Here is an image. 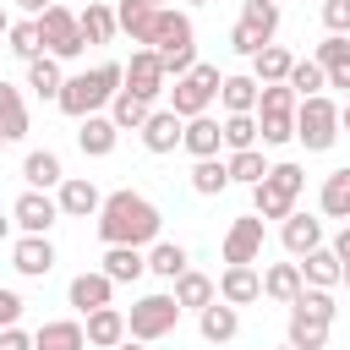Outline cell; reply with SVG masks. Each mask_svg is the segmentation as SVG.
<instances>
[{
	"instance_id": "obj_1",
	"label": "cell",
	"mask_w": 350,
	"mask_h": 350,
	"mask_svg": "<svg viewBox=\"0 0 350 350\" xmlns=\"http://www.w3.org/2000/svg\"><path fill=\"white\" fill-rule=\"evenodd\" d=\"M159 230H164V213L131 186L109 191L104 208H98V241L104 246H153Z\"/></svg>"
},
{
	"instance_id": "obj_2",
	"label": "cell",
	"mask_w": 350,
	"mask_h": 350,
	"mask_svg": "<svg viewBox=\"0 0 350 350\" xmlns=\"http://www.w3.org/2000/svg\"><path fill=\"white\" fill-rule=\"evenodd\" d=\"M126 88V66H115V60H104V66H93V71H77V77H66V88H60V115H71V120H88V115H98L104 104H115V93Z\"/></svg>"
},
{
	"instance_id": "obj_3",
	"label": "cell",
	"mask_w": 350,
	"mask_h": 350,
	"mask_svg": "<svg viewBox=\"0 0 350 350\" xmlns=\"http://www.w3.org/2000/svg\"><path fill=\"white\" fill-rule=\"evenodd\" d=\"M301 191H306V170L301 164H273L268 175H262V186H252V213L257 219H290L295 213V202H301Z\"/></svg>"
},
{
	"instance_id": "obj_4",
	"label": "cell",
	"mask_w": 350,
	"mask_h": 350,
	"mask_svg": "<svg viewBox=\"0 0 350 350\" xmlns=\"http://www.w3.org/2000/svg\"><path fill=\"white\" fill-rule=\"evenodd\" d=\"M339 137H345V131H339V104H334L328 93L295 104V142H301L306 153H328Z\"/></svg>"
},
{
	"instance_id": "obj_5",
	"label": "cell",
	"mask_w": 350,
	"mask_h": 350,
	"mask_svg": "<svg viewBox=\"0 0 350 350\" xmlns=\"http://www.w3.org/2000/svg\"><path fill=\"white\" fill-rule=\"evenodd\" d=\"M175 323H180V301H175V290H153V295L131 301V312H126V334L142 339V345L175 334Z\"/></svg>"
},
{
	"instance_id": "obj_6",
	"label": "cell",
	"mask_w": 350,
	"mask_h": 350,
	"mask_svg": "<svg viewBox=\"0 0 350 350\" xmlns=\"http://www.w3.org/2000/svg\"><path fill=\"white\" fill-rule=\"evenodd\" d=\"M219 66H208V60H197L186 77H175V88H170V109L180 115V120H197V115H208L213 109V98H219Z\"/></svg>"
},
{
	"instance_id": "obj_7",
	"label": "cell",
	"mask_w": 350,
	"mask_h": 350,
	"mask_svg": "<svg viewBox=\"0 0 350 350\" xmlns=\"http://www.w3.org/2000/svg\"><path fill=\"white\" fill-rule=\"evenodd\" d=\"M33 22H38V38H44V55H55V60H77V55L88 49V38H82V27H77V11L49 5V11L33 16Z\"/></svg>"
},
{
	"instance_id": "obj_8",
	"label": "cell",
	"mask_w": 350,
	"mask_h": 350,
	"mask_svg": "<svg viewBox=\"0 0 350 350\" xmlns=\"http://www.w3.org/2000/svg\"><path fill=\"white\" fill-rule=\"evenodd\" d=\"M60 219H66V213H60L55 191H22V197L11 202V224H16L22 235H49Z\"/></svg>"
},
{
	"instance_id": "obj_9",
	"label": "cell",
	"mask_w": 350,
	"mask_h": 350,
	"mask_svg": "<svg viewBox=\"0 0 350 350\" xmlns=\"http://www.w3.org/2000/svg\"><path fill=\"white\" fill-rule=\"evenodd\" d=\"M126 93H137L148 104H159V93H170V77H164L159 49H131V60H126Z\"/></svg>"
},
{
	"instance_id": "obj_10",
	"label": "cell",
	"mask_w": 350,
	"mask_h": 350,
	"mask_svg": "<svg viewBox=\"0 0 350 350\" xmlns=\"http://www.w3.org/2000/svg\"><path fill=\"white\" fill-rule=\"evenodd\" d=\"M55 202H60V213H66V219H98L104 191H98L88 175H66V180H60V191H55Z\"/></svg>"
},
{
	"instance_id": "obj_11",
	"label": "cell",
	"mask_w": 350,
	"mask_h": 350,
	"mask_svg": "<svg viewBox=\"0 0 350 350\" xmlns=\"http://www.w3.org/2000/svg\"><path fill=\"white\" fill-rule=\"evenodd\" d=\"M257 257H262V219L257 213L230 219V230H224V262H257Z\"/></svg>"
},
{
	"instance_id": "obj_12",
	"label": "cell",
	"mask_w": 350,
	"mask_h": 350,
	"mask_svg": "<svg viewBox=\"0 0 350 350\" xmlns=\"http://www.w3.org/2000/svg\"><path fill=\"white\" fill-rule=\"evenodd\" d=\"M11 268H16L22 279L55 273V241H49V235H22V241L11 246Z\"/></svg>"
},
{
	"instance_id": "obj_13",
	"label": "cell",
	"mask_w": 350,
	"mask_h": 350,
	"mask_svg": "<svg viewBox=\"0 0 350 350\" xmlns=\"http://www.w3.org/2000/svg\"><path fill=\"white\" fill-rule=\"evenodd\" d=\"M262 295V273H257V262H224V273H219V301H230V306H252Z\"/></svg>"
},
{
	"instance_id": "obj_14",
	"label": "cell",
	"mask_w": 350,
	"mask_h": 350,
	"mask_svg": "<svg viewBox=\"0 0 350 350\" xmlns=\"http://www.w3.org/2000/svg\"><path fill=\"white\" fill-rule=\"evenodd\" d=\"M109 295H115V279L104 273V268H93V273H77L71 284H66V301L88 317V312H98V306H109Z\"/></svg>"
},
{
	"instance_id": "obj_15",
	"label": "cell",
	"mask_w": 350,
	"mask_h": 350,
	"mask_svg": "<svg viewBox=\"0 0 350 350\" xmlns=\"http://www.w3.org/2000/svg\"><path fill=\"white\" fill-rule=\"evenodd\" d=\"M115 22H120V33L137 44V49H153V27H159V5H148V0H120L115 5Z\"/></svg>"
},
{
	"instance_id": "obj_16",
	"label": "cell",
	"mask_w": 350,
	"mask_h": 350,
	"mask_svg": "<svg viewBox=\"0 0 350 350\" xmlns=\"http://www.w3.org/2000/svg\"><path fill=\"white\" fill-rule=\"evenodd\" d=\"M180 137H186V120L164 104V109H153L148 115V126H142V148L148 153H175L180 148Z\"/></svg>"
},
{
	"instance_id": "obj_17",
	"label": "cell",
	"mask_w": 350,
	"mask_h": 350,
	"mask_svg": "<svg viewBox=\"0 0 350 350\" xmlns=\"http://www.w3.org/2000/svg\"><path fill=\"white\" fill-rule=\"evenodd\" d=\"M22 180H27V191H60V180H66L60 153H55V148H33V153L22 159Z\"/></svg>"
},
{
	"instance_id": "obj_18",
	"label": "cell",
	"mask_w": 350,
	"mask_h": 350,
	"mask_svg": "<svg viewBox=\"0 0 350 350\" xmlns=\"http://www.w3.org/2000/svg\"><path fill=\"white\" fill-rule=\"evenodd\" d=\"M279 241H284V252L301 262L306 252H317V246H323V219H312V213H301V208H295V213L279 224Z\"/></svg>"
},
{
	"instance_id": "obj_19",
	"label": "cell",
	"mask_w": 350,
	"mask_h": 350,
	"mask_svg": "<svg viewBox=\"0 0 350 350\" xmlns=\"http://www.w3.org/2000/svg\"><path fill=\"white\" fill-rule=\"evenodd\" d=\"M257 98H262V82H257L252 71H235V77L219 82V104H224V115H257Z\"/></svg>"
},
{
	"instance_id": "obj_20",
	"label": "cell",
	"mask_w": 350,
	"mask_h": 350,
	"mask_svg": "<svg viewBox=\"0 0 350 350\" xmlns=\"http://www.w3.org/2000/svg\"><path fill=\"white\" fill-rule=\"evenodd\" d=\"M115 142H120V126H115L109 115H88V120H77V148H82L88 159H109Z\"/></svg>"
},
{
	"instance_id": "obj_21",
	"label": "cell",
	"mask_w": 350,
	"mask_h": 350,
	"mask_svg": "<svg viewBox=\"0 0 350 350\" xmlns=\"http://www.w3.org/2000/svg\"><path fill=\"white\" fill-rule=\"evenodd\" d=\"M197 334H202L208 345H230V339L241 334V306H230V301L202 306V312H197Z\"/></svg>"
},
{
	"instance_id": "obj_22",
	"label": "cell",
	"mask_w": 350,
	"mask_h": 350,
	"mask_svg": "<svg viewBox=\"0 0 350 350\" xmlns=\"http://www.w3.org/2000/svg\"><path fill=\"white\" fill-rule=\"evenodd\" d=\"M88 345L93 350H115V345H126L131 334H126V312L120 306H98V312H88Z\"/></svg>"
},
{
	"instance_id": "obj_23",
	"label": "cell",
	"mask_w": 350,
	"mask_h": 350,
	"mask_svg": "<svg viewBox=\"0 0 350 350\" xmlns=\"http://www.w3.org/2000/svg\"><path fill=\"white\" fill-rule=\"evenodd\" d=\"M180 148H186L191 159H219V148H224V120H213V115H197V120H186V137H180Z\"/></svg>"
},
{
	"instance_id": "obj_24",
	"label": "cell",
	"mask_w": 350,
	"mask_h": 350,
	"mask_svg": "<svg viewBox=\"0 0 350 350\" xmlns=\"http://www.w3.org/2000/svg\"><path fill=\"white\" fill-rule=\"evenodd\" d=\"M317 208H323V219H345V224H350V164H339V170L323 175Z\"/></svg>"
},
{
	"instance_id": "obj_25",
	"label": "cell",
	"mask_w": 350,
	"mask_h": 350,
	"mask_svg": "<svg viewBox=\"0 0 350 350\" xmlns=\"http://www.w3.org/2000/svg\"><path fill=\"white\" fill-rule=\"evenodd\" d=\"M104 273L115 284H137L148 273V252L142 246H104Z\"/></svg>"
},
{
	"instance_id": "obj_26",
	"label": "cell",
	"mask_w": 350,
	"mask_h": 350,
	"mask_svg": "<svg viewBox=\"0 0 350 350\" xmlns=\"http://www.w3.org/2000/svg\"><path fill=\"white\" fill-rule=\"evenodd\" d=\"M301 279H306L312 290H334V284L345 279V262L334 257V246H317V252L301 257Z\"/></svg>"
},
{
	"instance_id": "obj_27",
	"label": "cell",
	"mask_w": 350,
	"mask_h": 350,
	"mask_svg": "<svg viewBox=\"0 0 350 350\" xmlns=\"http://www.w3.org/2000/svg\"><path fill=\"white\" fill-rule=\"evenodd\" d=\"M301 290H306V279H301V262H273V268H262V295H268V301L290 306Z\"/></svg>"
},
{
	"instance_id": "obj_28",
	"label": "cell",
	"mask_w": 350,
	"mask_h": 350,
	"mask_svg": "<svg viewBox=\"0 0 350 350\" xmlns=\"http://www.w3.org/2000/svg\"><path fill=\"white\" fill-rule=\"evenodd\" d=\"M170 290H175L180 312H202V306H213V301H219V284H213L208 273H197V268H186V273L170 284Z\"/></svg>"
},
{
	"instance_id": "obj_29",
	"label": "cell",
	"mask_w": 350,
	"mask_h": 350,
	"mask_svg": "<svg viewBox=\"0 0 350 350\" xmlns=\"http://www.w3.org/2000/svg\"><path fill=\"white\" fill-rule=\"evenodd\" d=\"M33 350H88V328L71 323V317H55L33 334Z\"/></svg>"
},
{
	"instance_id": "obj_30",
	"label": "cell",
	"mask_w": 350,
	"mask_h": 350,
	"mask_svg": "<svg viewBox=\"0 0 350 350\" xmlns=\"http://www.w3.org/2000/svg\"><path fill=\"white\" fill-rule=\"evenodd\" d=\"M77 27H82V38H88V44H109V38L120 33L115 5H104V0H88V5L77 11Z\"/></svg>"
},
{
	"instance_id": "obj_31",
	"label": "cell",
	"mask_w": 350,
	"mask_h": 350,
	"mask_svg": "<svg viewBox=\"0 0 350 350\" xmlns=\"http://www.w3.org/2000/svg\"><path fill=\"white\" fill-rule=\"evenodd\" d=\"M27 88H33L44 104H60V88H66V71H60V60H55V55H38V60H27Z\"/></svg>"
},
{
	"instance_id": "obj_32",
	"label": "cell",
	"mask_w": 350,
	"mask_h": 350,
	"mask_svg": "<svg viewBox=\"0 0 350 350\" xmlns=\"http://www.w3.org/2000/svg\"><path fill=\"white\" fill-rule=\"evenodd\" d=\"M0 137L5 142H22L27 137V104H22V88H11L0 77Z\"/></svg>"
},
{
	"instance_id": "obj_33",
	"label": "cell",
	"mask_w": 350,
	"mask_h": 350,
	"mask_svg": "<svg viewBox=\"0 0 350 350\" xmlns=\"http://www.w3.org/2000/svg\"><path fill=\"white\" fill-rule=\"evenodd\" d=\"M290 66H295V55L284 49V44H262L257 55H252V77L268 88V82H290Z\"/></svg>"
},
{
	"instance_id": "obj_34",
	"label": "cell",
	"mask_w": 350,
	"mask_h": 350,
	"mask_svg": "<svg viewBox=\"0 0 350 350\" xmlns=\"http://www.w3.org/2000/svg\"><path fill=\"white\" fill-rule=\"evenodd\" d=\"M186 268H191V257H186V246H180V241H153V246H148V273H159V279H170V284H175Z\"/></svg>"
},
{
	"instance_id": "obj_35",
	"label": "cell",
	"mask_w": 350,
	"mask_h": 350,
	"mask_svg": "<svg viewBox=\"0 0 350 350\" xmlns=\"http://www.w3.org/2000/svg\"><path fill=\"white\" fill-rule=\"evenodd\" d=\"M148 115H153V104H148V98H137V93H126V88H120V93H115V104H109V120H115L120 131H142V126H148Z\"/></svg>"
},
{
	"instance_id": "obj_36",
	"label": "cell",
	"mask_w": 350,
	"mask_h": 350,
	"mask_svg": "<svg viewBox=\"0 0 350 350\" xmlns=\"http://www.w3.org/2000/svg\"><path fill=\"white\" fill-rule=\"evenodd\" d=\"M230 186V164L224 159H191V191L197 197H219Z\"/></svg>"
},
{
	"instance_id": "obj_37",
	"label": "cell",
	"mask_w": 350,
	"mask_h": 350,
	"mask_svg": "<svg viewBox=\"0 0 350 350\" xmlns=\"http://www.w3.org/2000/svg\"><path fill=\"white\" fill-rule=\"evenodd\" d=\"M328 328L334 323H317V317H301V312H290V350H323L328 345Z\"/></svg>"
},
{
	"instance_id": "obj_38",
	"label": "cell",
	"mask_w": 350,
	"mask_h": 350,
	"mask_svg": "<svg viewBox=\"0 0 350 350\" xmlns=\"http://www.w3.org/2000/svg\"><path fill=\"white\" fill-rule=\"evenodd\" d=\"M241 27H252L262 44H273V33H279V5H273V0H246V5H241Z\"/></svg>"
},
{
	"instance_id": "obj_39",
	"label": "cell",
	"mask_w": 350,
	"mask_h": 350,
	"mask_svg": "<svg viewBox=\"0 0 350 350\" xmlns=\"http://www.w3.org/2000/svg\"><path fill=\"white\" fill-rule=\"evenodd\" d=\"M224 164H230V180H241V186H262V175L273 170V164L262 159V148H246V153H230Z\"/></svg>"
},
{
	"instance_id": "obj_40",
	"label": "cell",
	"mask_w": 350,
	"mask_h": 350,
	"mask_svg": "<svg viewBox=\"0 0 350 350\" xmlns=\"http://www.w3.org/2000/svg\"><path fill=\"white\" fill-rule=\"evenodd\" d=\"M5 49H11L16 60H38V55H44L38 22H33V16H27V22H11V33H5Z\"/></svg>"
},
{
	"instance_id": "obj_41",
	"label": "cell",
	"mask_w": 350,
	"mask_h": 350,
	"mask_svg": "<svg viewBox=\"0 0 350 350\" xmlns=\"http://www.w3.org/2000/svg\"><path fill=\"white\" fill-rule=\"evenodd\" d=\"M290 93H295V98H317V93H328L323 66H317V60H295V66H290Z\"/></svg>"
},
{
	"instance_id": "obj_42",
	"label": "cell",
	"mask_w": 350,
	"mask_h": 350,
	"mask_svg": "<svg viewBox=\"0 0 350 350\" xmlns=\"http://www.w3.org/2000/svg\"><path fill=\"white\" fill-rule=\"evenodd\" d=\"M290 312H301V317H317V323H334L339 317V306H334V290H301L295 301H290Z\"/></svg>"
},
{
	"instance_id": "obj_43",
	"label": "cell",
	"mask_w": 350,
	"mask_h": 350,
	"mask_svg": "<svg viewBox=\"0 0 350 350\" xmlns=\"http://www.w3.org/2000/svg\"><path fill=\"white\" fill-rule=\"evenodd\" d=\"M257 142H262V148L295 142V115H257Z\"/></svg>"
},
{
	"instance_id": "obj_44",
	"label": "cell",
	"mask_w": 350,
	"mask_h": 350,
	"mask_svg": "<svg viewBox=\"0 0 350 350\" xmlns=\"http://www.w3.org/2000/svg\"><path fill=\"white\" fill-rule=\"evenodd\" d=\"M224 148L230 153L257 148V115H224Z\"/></svg>"
},
{
	"instance_id": "obj_45",
	"label": "cell",
	"mask_w": 350,
	"mask_h": 350,
	"mask_svg": "<svg viewBox=\"0 0 350 350\" xmlns=\"http://www.w3.org/2000/svg\"><path fill=\"white\" fill-rule=\"evenodd\" d=\"M295 93H290V82H268L262 88V98H257V115H295Z\"/></svg>"
},
{
	"instance_id": "obj_46",
	"label": "cell",
	"mask_w": 350,
	"mask_h": 350,
	"mask_svg": "<svg viewBox=\"0 0 350 350\" xmlns=\"http://www.w3.org/2000/svg\"><path fill=\"white\" fill-rule=\"evenodd\" d=\"M323 27L350 38V0H323Z\"/></svg>"
},
{
	"instance_id": "obj_47",
	"label": "cell",
	"mask_w": 350,
	"mask_h": 350,
	"mask_svg": "<svg viewBox=\"0 0 350 350\" xmlns=\"http://www.w3.org/2000/svg\"><path fill=\"white\" fill-rule=\"evenodd\" d=\"M22 306H27V301H22L16 290L0 284V328H16V323H22Z\"/></svg>"
},
{
	"instance_id": "obj_48",
	"label": "cell",
	"mask_w": 350,
	"mask_h": 350,
	"mask_svg": "<svg viewBox=\"0 0 350 350\" xmlns=\"http://www.w3.org/2000/svg\"><path fill=\"white\" fill-rule=\"evenodd\" d=\"M230 49H235V55H246V60H252V55H257V49H262V38H257V33H252V27H241V22H235V27H230Z\"/></svg>"
},
{
	"instance_id": "obj_49",
	"label": "cell",
	"mask_w": 350,
	"mask_h": 350,
	"mask_svg": "<svg viewBox=\"0 0 350 350\" xmlns=\"http://www.w3.org/2000/svg\"><path fill=\"white\" fill-rule=\"evenodd\" d=\"M323 77H328V88H339V93L350 98V49H345L334 66H323Z\"/></svg>"
},
{
	"instance_id": "obj_50",
	"label": "cell",
	"mask_w": 350,
	"mask_h": 350,
	"mask_svg": "<svg viewBox=\"0 0 350 350\" xmlns=\"http://www.w3.org/2000/svg\"><path fill=\"white\" fill-rule=\"evenodd\" d=\"M0 350H33V334H22V328H0Z\"/></svg>"
},
{
	"instance_id": "obj_51",
	"label": "cell",
	"mask_w": 350,
	"mask_h": 350,
	"mask_svg": "<svg viewBox=\"0 0 350 350\" xmlns=\"http://www.w3.org/2000/svg\"><path fill=\"white\" fill-rule=\"evenodd\" d=\"M334 257H339V262H350V224L334 235Z\"/></svg>"
},
{
	"instance_id": "obj_52",
	"label": "cell",
	"mask_w": 350,
	"mask_h": 350,
	"mask_svg": "<svg viewBox=\"0 0 350 350\" xmlns=\"http://www.w3.org/2000/svg\"><path fill=\"white\" fill-rule=\"evenodd\" d=\"M16 5H22V11H27V16H44V11H49V5H55V0H16Z\"/></svg>"
},
{
	"instance_id": "obj_53",
	"label": "cell",
	"mask_w": 350,
	"mask_h": 350,
	"mask_svg": "<svg viewBox=\"0 0 350 350\" xmlns=\"http://www.w3.org/2000/svg\"><path fill=\"white\" fill-rule=\"evenodd\" d=\"M339 131H350V98L339 104Z\"/></svg>"
},
{
	"instance_id": "obj_54",
	"label": "cell",
	"mask_w": 350,
	"mask_h": 350,
	"mask_svg": "<svg viewBox=\"0 0 350 350\" xmlns=\"http://www.w3.org/2000/svg\"><path fill=\"white\" fill-rule=\"evenodd\" d=\"M5 33H11V11L0 5V38H5Z\"/></svg>"
},
{
	"instance_id": "obj_55",
	"label": "cell",
	"mask_w": 350,
	"mask_h": 350,
	"mask_svg": "<svg viewBox=\"0 0 350 350\" xmlns=\"http://www.w3.org/2000/svg\"><path fill=\"white\" fill-rule=\"evenodd\" d=\"M115 350H148V345H142V339H126V345H115Z\"/></svg>"
},
{
	"instance_id": "obj_56",
	"label": "cell",
	"mask_w": 350,
	"mask_h": 350,
	"mask_svg": "<svg viewBox=\"0 0 350 350\" xmlns=\"http://www.w3.org/2000/svg\"><path fill=\"white\" fill-rule=\"evenodd\" d=\"M5 235H11V219H5V213H0V241H5Z\"/></svg>"
},
{
	"instance_id": "obj_57",
	"label": "cell",
	"mask_w": 350,
	"mask_h": 350,
	"mask_svg": "<svg viewBox=\"0 0 350 350\" xmlns=\"http://www.w3.org/2000/svg\"><path fill=\"white\" fill-rule=\"evenodd\" d=\"M339 284H345V290H350V262H345V279H339Z\"/></svg>"
},
{
	"instance_id": "obj_58",
	"label": "cell",
	"mask_w": 350,
	"mask_h": 350,
	"mask_svg": "<svg viewBox=\"0 0 350 350\" xmlns=\"http://www.w3.org/2000/svg\"><path fill=\"white\" fill-rule=\"evenodd\" d=\"M186 5H208V0H186Z\"/></svg>"
},
{
	"instance_id": "obj_59",
	"label": "cell",
	"mask_w": 350,
	"mask_h": 350,
	"mask_svg": "<svg viewBox=\"0 0 350 350\" xmlns=\"http://www.w3.org/2000/svg\"><path fill=\"white\" fill-rule=\"evenodd\" d=\"M279 350H290V345H279Z\"/></svg>"
},
{
	"instance_id": "obj_60",
	"label": "cell",
	"mask_w": 350,
	"mask_h": 350,
	"mask_svg": "<svg viewBox=\"0 0 350 350\" xmlns=\"http://www.w3.org/2000/svg\"><path fill=\"white\" fill-rule=\"evenodd\" d=\"M0 148H5V137H0Z\"/></svg>"
},
{
	"instance_id": "obj_61",
	"label": "cell",
	"mask_w": 350,
	"mask_h": 350,
	"mask_svg": "<svg viewBox=\"0 0 350 350\" xmlns=\"http://www.w3.org/2000/svg\"><path fill=\"white\" fill-rule=\"evenodd\" d=\"M273 5H279V0H273Z\"/></svg>"
}]
</instances>
